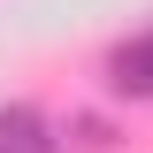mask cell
Returning <instances> with one entry per match:
<instances>
[{
  "label": "cell",
  "mask_w": 153,
  "mask_h": 153,
  "mask_svg": "<svg viewBox=\"0 0 153 153\" xmlns=\"http://www.w3.org/2000/svg\"><path fill=\"white\" fill-rule=\"evenodd\" d=\"M107 84H115L123 100H153V31L107 54Z\"/></svg>",
  "instance_id": "obj_1"
},
{
  "label": "cell",
  "mask_w": 153,
  "mask_h": 153,
  "mask_svg": "<svg viewBox=\"0 0 153 153\" xmlns=\"http://www.w3.org/2000/svg\"><path fill=\"white\" fill-rule=\"evenodd\" d=\"M0 153H61L38 107H0Z\"/></svg>",
  "instance_id": "obj_2"
}]
</instances>
